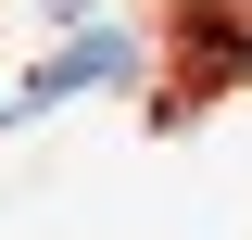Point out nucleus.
<instances>
[{
  "label": "nucleus",
  "mask_w": 252,
  "mask_h": 240,
  "mask_svg": "<svg viewBox=\"0 0 252 240\" xmlns=\"http://www.w3.org/2000/svg\"><path fill=\"white\" fill-rule=\"evenodd\" d=\"M139 63H152V51H139V38H126V26H76V38H63V51H51V63H38V76H26V89L0 101V114L26 126V114H51V101H76V89H126Z\"/></svg>",
  "instance_id": "f257e3e1"
}]
</instances>
